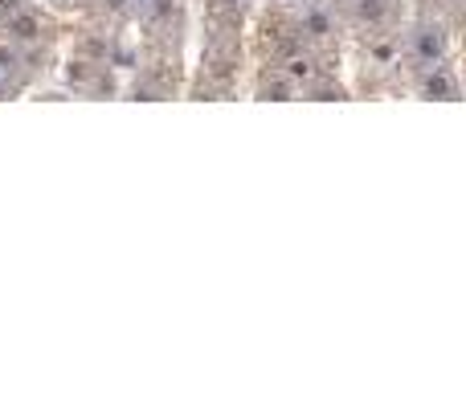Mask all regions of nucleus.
Here are the masks:
<instances>
[{"instance_id":"f257e3e1","label":"nucleus","mask_w":466,"mask_h":409,"mask_svg":"<svg viewBox=\"0 0 466 409\" xmlns=\"http://www.w3.org/2000/svg\"><path fill=\"white\" fill-rule=\"evenodd\" d=\"M401 57L405 66H434V62H454L459 57V21L438 13H405L401 29Z\"/></svg>"},{"instance_id":"f03ea898","label":"nucleus","mask_w":466,"mask_h":409,"mask_svg":"<svg viewBox=\"0 0 466 409\" xmlns=\"http://www.w3.org/2000/svg\"><path fill=\"white\" fill-rule=\"evenodd\" d=\"M66 29H70V21L49 0H29L25 8H16V13H8L0 21V37L16 41L25 49H37V54H54L62 46Z\"/></svg>"},{"instance_id":"7ed1b4c3","label":"nucleus","mask_w":466,"mask_h":409,"mask_svg":"<svg viewBox=\"0 0 466 409\" xmlns=\"http://www.w3.org/2000/svg\"><path fill=\"white\" fill-rule=\"evenodd\" d=\"M57 87L66 90V98H115L123 90V74L106 57L66 49L62 66H57Z\"/></svg>"},{"instance_id":"20e7f679","label":"nucleus","mask_w":466,"mask_h":409,"mask_svg":"<svg viewBox=\"0 0 466 409\" xmlns=\"http://www.w3.org/2000/svg\"><path fill=\"white\" fill-rule=\"evenodd\" d=\"M401 90H410L421 103H459L462 98V78L454 62H434V66H405L401 70Z\"/></svg>"},{"instance_id":"39448f33","label":"nucleus","mask_w":466,"mask_h":409,"mask_svg":"<svg viewBox=\"0 0 466 409\" xmlns=\"http://www.w3.org/2000/svg\"><path fill=\"white\" fill-rule=\"evenodd\" d=\"M254 70H249V95L262 98V103H295L299 98V82L290 78L282 66L274 62H249Z\"/></svg>"},{"instance_id":"423d86ee","label":"nucleus","mask_w":466,"mask_h":409,"mask_svg":"<svg viewBox=\"0 0 466 409\" xmlns=\"http://www.w3.org/2000/svg\"><path fill=\"white\" fill-rule=\"evenodd\" d=\"M413 13H438V16L459 21V16H462V0H413Z\"/></svg>"}]
</instances>
